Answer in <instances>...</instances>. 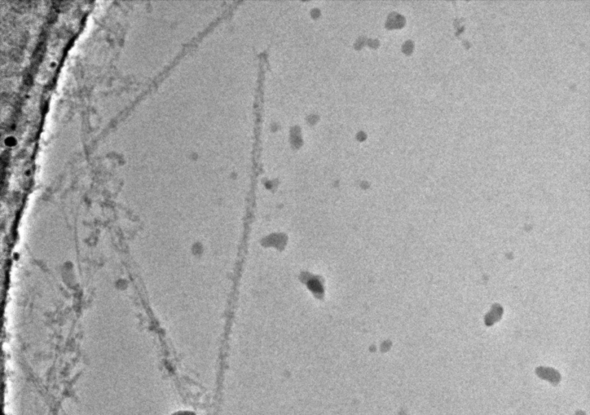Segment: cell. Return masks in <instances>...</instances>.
I'll list each match as a JSON object with an SVG mask.
<instances>
[{
	"mask_svg": "<svg viewBox=\"0 0 590 415\" xmlns=\"http://www.w3.org/2000/svg\"><path fill=\"white\" fill-rule=\"evenodd\" d=\"M536 373L540 378L550 381L554 386H557L558 383L560 382V374H559L556 370L547 368H539L536 370Z\"/></svg>",
	"mask_w": 590,
	"mask_h": 415,
	"instance_id": "obj_1",
	"label": "cell"
},
{
	"mask_svg": "<svg viewBox=\"0 0 590 415\" xmlns=\"http://www.w3.org/2000/svg\"><path fill=\"white\" fill-rule=\"evenodd\" d=\"M171 415H196V414L195 413L191 412H187V410H183V412H182H182H175L174 414H172Z\"/></svg>",
	"mask_w": 590,
	"mask_h": 415,
	"instance_id": "obj_2",
	"label": "cell"
}]
</instances>
